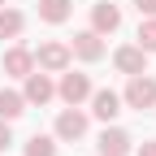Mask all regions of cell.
I'll return each mask as SVG.
<instances>
[{"instance_id": "cell-14", "label": "cell", "mask_w": 156, "mask_h": 156, "mask_svg": "<svg viewBox=\"0 0 156 156\" xmlns=\"http://www.w3.org/2000/svg\"><path fill=\"white\" fill-rule=\"evenodd\" d=\"M26 26V17L17 13V9H0V39H17Z\"/></svg>"}, {"instance_id": "cell-7", "label": "cell", "mask_w": 156, "mask_h": 156, "mask_svg": "<svg viewBox=\"0 0 156 156\" xmlns=\"http://www.w3.org/2000/svg\"><path fill=\"white\" fill-rule=\"evenodd\" d=\"M52 95H56L52 78H48V74H35V69H30V74H26V91H22V100H26V104H48Z\"/></svg>"}, {"instance_id": "cell-6", "label": "cell", "mask_w": 156, "mask_h": 156, "mask_svg": "<svg viewBox=\"0 0 156 156\" xmlns=\"http://www.w3.org/2000/svg\"><path fill=\"white\" fill-rule=\"evenodd\" d=\"M113 65L122 69V74H147V52H143L139 44L117 48V52H113Z\"/></svg>"}, {"instance_id": "cell-18", "label": "cell", "mask_w": 156, "mask_h": 156, "mask_svg": "<svg viewBox=\"0 0 156 156\" xmlns=\"http://www.w3.org/2000/svg\"><path fill=\"white\" fill-rule=\"evenodd\" d=\"M9 143H13V130H9V122H0V152H5Z\"/></svg>"}, {"instance_id": "cell-9", "label": "cell", "mask_w": 156, "mask_h": 156, "mask_svg": "<svg viewBox=\"0 0 156 156\" xmlns=\"http://www.w3.org/2000/svg\"><path fill=\"white\" fill-rule=\"evenodd\" d=\"M130 143H134V139H130L126 130L108 126V130L100 134V143H95V147H100V156H126V152H130Z\"/></svg>"}, {"instance_id": "cell-15", "label": "cell", "mask_w": 156, "mask_h": 156, "mask_svg": "<svg viewBox=\"0 0 156 156\" xmlns=\"http://www.w3.org/2000/svg\"><path fill=\"white\" fill-rule=\"evenodd\" d=\"M26 156H56V139H52V134H30Z\"/></svg>"}, {"instance_id": "cell-1", "label": "cell", "mask_w": 156, "mask_h": 156, "mask_svg": "<svg viewBox=\"0 0 156 156\" xmlns=\"http://www.w3.org/2000/svg\"><path fill=\"white\" fill-rule=\"evenodd\" d=\"M122 100L130 104V108H152L156 104V78H147V74H130V87H126V95Z\"/></svg>"}, {"instance_id": "cell-5", "label": "cell", "mask_w": 156, "mask_h": 156, "mask_svg": "<svg viewBox=\"0 0 156 156\" xmlns=\"http://www.w3.org/2000/svg\"><path fill=\"white\" fill-rule=\"evenodd\" d=\"M117 26H122V9H117L113 0H100V5L91 9V30L95 35H113Z\"/></svg>"}, {"instance_id": "cell-10", "label": "cell", "mask_w": 156, "mask_h": 156, "mask_svg": "<svg viewBox=\"0 0 156 156\" xmlns=\"http://www.w3.org/2000/svg\"><path fill=\"white\" fill-rule=\"evenodd\" d=\"M30 69H35V52H30V48H9V52H5V74L26 78Z\"/></svg>"}, {"instance_id": "cell-13", "label": "cell", "mask_w": 156, "mask_h": 156, "mask_svg": "<svg viewBox=\"0 0 156 156\" xmlns=\"http://www.w3.org/2000/svg\"><path fill=\"white\" fill-rule=\"evenodd\" d=\"M69 5H74V0H39V17H44V22H65V17H69Z\"/></svg>"}, {"instance_id": "cell-4", "label": "cell", "mask_w": 156, "mask_h": 156, "mask_svg": "<svg viewBox=\"0 0 156 156\" xmlns=\"http://www.w3.org/2000/svg\"><path fill=\"white\" fill-rule=\"evenodd\" d=\"M69 56H78V61H100V56H104V39L95 30H78L69 39Z\"/></svg>"}, {"instance_id": "cell-20", "label": "cell", "mask_w": 156, "mask_h": 156, "mask_svg": "<svg viewBox=\"0 0 156 156\" xmlns=\"http://www.w3.org/2000/svg\"><path fill=\"white\" fill-rule=\"evenodd\" d=\"M5 5H9V0H0V9H5Z\"/></svg>"}, {"instance_id": "cell-8", "label": "cell", "mask_w": 156, "mask_h": 156, "mask_svg": "<svg viewBox=\"0 0 156 156\" xmlns=\"http://www.w3.org/2000/svg\"><path fill=\"white\" fill-rule=\"evenodd\" d=\"M56 91H61V100H65V104H83L87 95H91V78H87V74H65Z\"/></svg>"}, {"instance_id": "cell-11", "label": "cell", "mask_w": 156, "mask_h": 156, "mask_svg": "<svg viewBox=\"0 0 156 156\" xmlns=\"http://www.w3.org/2000/svg\"><path fill=\"white\" fill-rule=\"evenodd\" d=\"M91 113L100 117V122H113V117L122 113V95L117 91H95L91 95Z\"/></svg>"}, {"instance_id": "cell-16", "label": "cell", "mask_w": 156, "mask_h": 156, "mask_svg": "<svg viewBox=\"0 0 156 156\" xmlns=\"http://www.w3.org/2000/svg\"><path fill=\"white\" fill-rule=\"evenodd\" d=\"M139 48L143 52H156V17H143V22H139Z\"/></svg>"}, {"instance_id": "cell-3", "label": "cell", "mask_w": 156, "mask_h": 156, "mask_svg": "<svg viewBox=\"0 0 156 156\" xmlns=\"http://www.w3.org/2000/svg\"><path fill=\"white\" fill-rule=\"evenodd\" d=\"M87 134V113H78V104H69L61 117H56V139H65V143H78Z\"/></svg>"}, {"instance_id": "cell-2", "label": "cell", "mask_w": 156, "mask_h": 156, "mask_svg": "<svg viewBox=\"0 0 156 156\" xmlns=\"http://www.w3.org/2000/svg\"><path fill=\"white\" fill-rule=\"evenodd\" d=\"M69 44H39V52H35V65L39 69H48V74H65L69 69Z\"/></svg>"}, {"instance_id": "cell-12", "label": "cell", "mask_w": 156, "mask_h": 156, "mask_svg": "<svg viewBox=\"0 0 156 156\" xmlns=\"http://www.w3.org/2000/svg\"><path fill=\"white\" fill-rule=\"evenodd\" d=\"M26 113V100L22 91H0V122H13V117Z\"/></svg>"}, {"instance_id": "cell-17", "label": "cell", "mask_w": 156, "mask_h": 156, "mask_svg": "<svg viewBox=\"0 0 156 156\" xmlns=\"http://www.w3.org/2000/svg\"><path fill=\"white\" fill-rule=\"evenodd\" d=\"M134 9H139V17H156V0H134Z\"/></svg>"}, {"instance_id": "cell-19", "label": "cell", "mask_w": 156, "mask_h": 156, "mask_svg": "<svg viewBox=\"0 0 156 156\" xmlns=\"http://www.w3.org/2000/svg\"><path fill=\"white\" fill-rule=\"evenodd\" d=\"M139 156H156V139H143V147H139Z\"/></svg>"}]
</instances>
